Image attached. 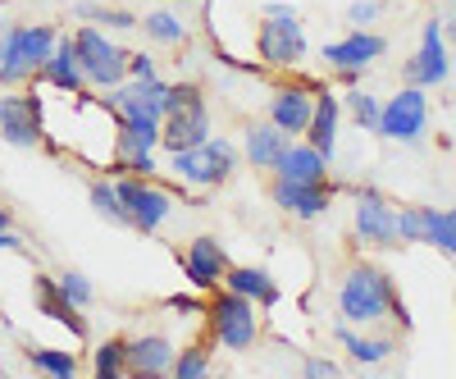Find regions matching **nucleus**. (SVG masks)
I'll use <instances>...</instances> for the list:
<instances>
[{"mask_svg":"<svg viewBox=\"0 0 456 379\" xmlns=\"http://www.w3.org/2000/svg\"><path fill=\"white\" fill-rule=\"evenodd\" d=\"M397 311V288L393 279L379 270V265L361 260L342 275V288H338V316L347 325H379L384 316ZM402 316V311H397Z\"/></svg>","mask_w":456,"mask_h":379,"instance_id":"f257e3e1","label":"nucleus"},{"mask_svg":"<svg viewBox=\"0 0 456 379\" xmlns=\"http://www.w3.org/2000/svg\"><path fill=\"white\" fill-rule=\"evenodd\" d=\"M210 137V105L197 83H169L165 101V119H160V146L183 151V146H201Z\"/></svg>","mask_w":456,"mask_h":379,"instance_id":"f03ea898","label":"nucleus"},{"mask_svg":"<svg viewBox=\"0 0 456 379\" xmlns=\"http://www.w3.org/2000/svg\"><path fill=\"white\" fill-rule=\"evenodd\" d=\"M55 28L46 23H19V28H5L0 32V87H14L32 73H42V64L51 60L55 51Z\"/></svg>","mask_w":456,"mask_h":379,"instance_id":"7ed1b4c3","label":"nucleus"},{"mask_svg":"<svg viewBox=\"0 0 456 379\" xmlns=\"http://www.w3.org/2000/svg\"><path fill=\"white\" fill-rule=\"evenodd\" d=\"M256 51L274 69H297L306 60L311 42H306V28H301L292 5H265V19L256 28Z\"/></svg>","mask_w":456,"mask_h":379,"instance_id":"20e7f679","label":"nucleus"},{"mask_svg":"<svg viewBox=\"0 0 456 379\" xmlns=\"http://www.w3.org/2000/svg\"><path fill=\"white\" fill-rule=\"evenodd\" d=\"M169 169L187 183H197V187H219L238 169V146L224 142V137H206L201 146L169 151Z\"/></svg>","mask_w":456,"mask_h":379,"instance_id":"39448f33","label":"nucleus"},{"mask_svg":"<svg viewBox=\"0 0 456 379\" xmlns=\"http://www.w3.org/2000/svg\"><path fill=\"white\" fill-rule=\"evenodd\" d=\"M210 329H215V343L228 348V352H251L256 338H260V316H256V301L224 288L215 301H210Z\"/></svg>","mask_w":456,"mask_h":379,"instance_id":"423d86ee","label":"nucleus"},{"mask_svg":"<svg viewBox=\"0 0 456 379\" xmlns=\"http://www.w3.org/2000/svg\"><path fill=\"white\" fill-rule=\"evenodd\" d=\"M73 51H78V64H83V78L101 92L119 87L128 78V51L114 46L101 28H78L73 32Z\"/></svg>","mask_w":456,"mask_h":379,"instance_id":"0eeeda50","label":"nucleus"},{"mask_svg":"<svg viewBox=\"0 0 456 379\" xmlns=\"http://www.w3.org/2000/svg\"><path fill=\"white\" fill-rule=\"evenodd\" d=\"M114 193H119V202H124L128 229H137V234H156L174 210V197L165 193V187H156L151 178H142V174L114 178Z\"/></svg>","mask_w":456,"mask_h":379,"instance_id":"6e6552de","label":"nucleus"},{"mask_svg":"<svg viewBox=\"0 0 456 379\" xmlns=\"http://www.w3.org/2000/svg\"><path fill=\"white\" fill-rule=\"evenodd\" d=\"M429 128V101H425V87H402L384 110H379V137L388 142H402V146H415Z\"/></svg>","mask_w":456,"mask_h":379,"instance_id":"1a4fd4ad","label":"nucleus"},{"mask_svg":"<svg viewBox=\"0 0 456 379\" xmlns=\"http://www.w3.org/2000/svg\"><path fill=\"white\" fill-rule=\"evenodd\" d=\"M0 137L19 151L42 142V101L32 92H5L0 96Z\"/></svg>","mask_w":456,"mask_h":379,"instance_id":"9d476101","label":"nucleus"},{"mask_svg":"<svg viewBox=\"0 0 456 379\" xmlns=\"http://www.w3.org/2000/svg\"><path fill=\"white\" fill-rule=\"evenodd\" d=\"M388 51V42L379 32H370V28H356L352 37H342V42H329L324 46V64L333 69V73H342V78H356V73H365L379 55Z\"/></svg>","mask_w":456,"mask_h":379,"instance_id":"9b49d317","label":"nucleus"},{"mask_svg":"<svg viewBox=\"0 0 456 379\" xmlns=\"http://www.w3.org/2000/svg\"><path fill=\"white\" fill-rule=\"evenodd\" d=\"M447 73H452V55H447V32L438 19L425 23V37H420V51H415L406 60V78L415 87H438L447 83Z\"/></svg>","mask_w":456,"mask_h":379,"instance_id":"f8f14e48","label":"nucleus"},{"mask_svg":"<svg viewBox=\"0 0 456 379\" xmlns=\"http://www.w3.org/2000/svg\"><path fill=\"white\" fill-rule=\"evenodd\" d=\"M183 275H187V284H192L197 292H215L224 284V275H228L224 243L210 238V234L192 238V243H187V251H183Z\"/></svg>","mask_w":456,"mask_h":379,"instance_id":"ddd939ff","label":"nucleus"},{"mask_svg":"<svg viewBox=\"0 0 456 379\" xmlns=\"http://www.w3.org/2000/svg\"><path fill=\"white\" fill-rule=\"evenodd\" d=\"M356 238L370 243V247H397V210L384 193H374V187H365V193L356 197Z\"/></svg>","mask_w":456,"mask_h":379,"instance_id":"4468645a","label":"nucleus"},{"mask_svg":"<svg viewBox=\"0 0 456 379\" xmlns=\"http://www.w3.org/2000/svg\"><path fill=\"white\" fill-rule=\"evenodd\" d=\"M270 197L279 210L297 215V219H320L333 206V187L329 183H292V178H274Z\"/></svg>","mask_w":456,"mask_h":379,"instance_id":"2eb2a0df","label":"nucleus"},{"mask_svg":"<svg viewBox=\"0 0 456 379\" xmlns=\"http://www.w3.org/2000/svg\"><path fill=\"white\" fill-rule=\"evenodd\" d=\"M311 110H315V92L311 87H279L270 96V124H279L288 137H306Z\"/></svg>","mask_w":456,"mask_h":379,"instance_id":"dca6fc26","label":"nucleus"},{"mask_svg":"<svg viewBox=\"0 0 456 379\" xmlns=\"http://www.w3.org/2000/svg\"><path fill=\"white\" fill-rule=\"evenodd\" d=\"M169 370H174V343H169L165 334L128 338V375L156 379V375H169Z\"/></svg>","mask_w":456,"mask_h":379,"instance_id":"f3484780","label":"nucleus"},{"mask_svg":"<svg viewBox=\"0 0 456 379\" xmlns=\"http://www.w3.org/2000/svg\"><path fill=\"white\" fill-rule=\"evenodd\" d=\"M329 156L324 151H315L311 142H288V151L279 156L274 174L279 178H292V183H329Z\"/></svg>","mask_w":456,"mask_h":379,"instance_id":"a211bd4d","label":"nucleus"},{"mask_svg":"<svg viewBox=\"0 0 456 379\" xmlns=\"http://www.w3.org/2000/svg\"><path fill=\"white\" fill-rule=\"evenodd\" d=\"M32 288H37V307H42L51 320H60V325H64V329L83 343V338H87V320H83V311H78V307H73V301L60 292V284H55L51 275H37V284H32Z\"/></svg>","mask_w":456,"mask_h":379,"instance_id":"6ab92c4d","label":"nucleus"},{"mask_svg":"<svg viewBox=\"0 0 456 379\" xmlns=\"http://www.w3.org/2000/svg\"><path fill=\"white\" fill-rule=\"evenodd\" d=\"M338 119H342V105L333 92H315V110H311V124H306V142L315 151H324V156L333 161L338 151Z\"/></svg>","mask_w":456,"mask_h":379,"instance_id":"aec40b11","label":"nucleus"},{"mask_svg":"<svg viewBox=\"0 0 456 379\" xmlns=\"http://www.w3.org/2000/svg\"><path fill=\"white\" fill-rule=\"evenodd\" d=\"M42 78L60 92H83L87 78H83V64H78V51H73V37H60L51 60L42 64Z\"/></svg>","mask_w":456,"mask_h":379,"instance_id":"412c9836","label":"nucleus"},{"mask_svg":"<svg viewBox=\"0 0 456 379\" xmlns=\"http://www.w3.org/2000/svg\"><path fill=\"white\" fill-rule=\"evenodd\" d=\"M224 288L251 297L256 307H274V301H279V284L270 279V270H265V265H228Z\"/></svg>","mask_w":456,"mask_h":379,"instance_id":"4be33fe9","label":"nucleus"},{"mask_svg":"<svg viewBox=\"0 0 456 379\" xmlns=\"http://www.w3.org/2000/svg\"><path fill=\"white\" fill-rule=\"evenodd\" d=\"M288 142H292V137H288L279 124H251V128H247V165L274 169L279 156L288 151Z\"/></svg>","mask_w":456,"mask_h":379,"instance_id":"5701e85b","label":"nucleus"},{"mask_svg":"<svg viewBox=\"0 0 456 379\" xmlns=\"http://www.w3.org/2000/svg\"><path fill=\"white\" fill-rule=\"evenodd\" d=\"M338 343L347 348V357H352L356 366H379V361H388V357L397 352L393 338H365V334H352L347 320L338 325Z\"/></svg>","mask_w":456,"mask_h":379,"instance_id":"b1692460","label":"nucleus"},{"mask_svg":"<svg viewBox=\"0 0 456 379\" xmlns=\"http://www.w3.org/2000/svg\"><path fill=\"white\" fill-rule=\"evenodd\" d=\"M425 243L438 247V251H447V256L456 260V206H452V210L425 206Z\"/></svg>","mask_w":456,"mask_h":379,"instance_id":"393cba45","label":"nucleus"},{"mask_svg":"<svg viewBox=\"0 0 456 379\" xmlns=\"http://www.w3.org/2000/svg\"><path fill=\"white\" fill-rule=\"evenodd\" d=\"M92 375L96 379H124L128 375V338H105L92 357Z\"/></svg>","mask_w":456,"mask_h":379,"instance_id":"a878e982","label":"nucleus"},{"mask_svg":"<svg viewBox=\"0 0 456 379\" xmlns=\"http://www.w3.org/2000/svg\"><path fill=\"white\" fill-rule=\"evenodd\" d=\"M142 28H146L151 42H160V46H178V42H187V23H183L174 10H156V14H146V19H142Z\"/></svg>","mask_w":456,"mask_h":379,"instance_id":"bb28decb","label":"nucleus"},{"mask_svg":"<svg viewBox=\"0 0 456 379\" xmlns=\"http://www.w3.org/2000/svg\"><path fill=\"white\" fill-rule=\"evenodd\" d=\"M28 361H32V370L55 375V379H73V375H78V357L60 352V348H28Z\"/></svg>","mask_w":456,"mask_h":379,"instance_id":"cd10ccee","label":"nucleus"},{"mask_svg":"<svg viewBox=\"0 0 456 379\" xmlns=\"http://www.w3.org/2000/svg\"><path fill=\"white\" fill-rule=\"evenodd\" d=\"M87 197H92V210H96L101 219H110V224H119V229H128L124 202H119V193H114V183H110V178H96Z\"/></svg>","mask_w":456,"mask_h":379,"instance_id":"c85d7f7f","label":"nucleus"},{"mask_svg":"<svg viewBox=\"0 0 456 379\" xmlns=\"http://www.w3.org/2000/svg\"><path fill=\"white\" fill-rule=\"evenodd\" d=\"M55 284H60V292H64L78 311H83V307H92V297H96V292H92V284H87V275H83V270H60V275H55Z\"/></svg>","mask_w":456,"mask_h":379,"instance_id":"c756f323","label":"nucleus"},{"mask_svg":"<svg viewBox=\"0 0 456 379\" xmlns=\"http://www.w3.org/2000/svg\"><path fill=\"white\" fill-rule=\"evenodd\" d=\"M169 375H178V379L210 375V352H206V348H183V352H174V370H169Z\"/></svg>","mask_w":456,"mask_h":379,"instance_id":"7c9ffc66","label":"nucleus"},{"mask_svg":"<svg viewBox=\"0 0 456 379\" xmlns=\"http://www.w3.org/2000/svg\"><path fill=\"white\" fill-rule=\"evenodd\" d=\"M347 110H352V119H356L361 128L379 133V110H384V105H379L370 92H352V96H347Z\"/></svg>","mask_w":456,"mask_h":379,"instance_id":"2f4dec72","label":"nucleus"},{"mask_svg":"<svg viewBox=\"0 0 456 379\" xmlns=\"http://www.w3.org/2000/svg\"><path fill=\"white\" fill-rule=\"evenodd\" d=\"M83 14H87V19H96V23H105V28H119V32H128V28H137V23H142V19H133L128 10H92V5H87Z\"/></svg>","mask_w":456,"mask_h":379,"instance_id":"473e14b6","label":"nucleus"},{"mask_svg":"<svg viewBox=\"0 0 456 379\" xmlns=\"http://www.w3.org/2000/svg\"><path fill=\"white\" fill-rule=\"evenodd\" d=\"M379 10H384L379 0H356V5L347 10V23H352V28H370V23L379 19Z\"/></svg>","mask_w":456,"mask_h":379,"instance_id":"72a5a7b5","label":"nucleus"},{"mask_svg":"<svg viewBox=\"0 0 456 379\" xmlns=\"http://www.w3.org/2000/svg\"><path fill=\"white\" fill-rule=\"evenodd\" d=\"M156 55H128V78H156Z\"/></svg>","mask_w":456,"mask_h":379,"instance_id":"f704fd0d","label":"nucleus"},{"mask_svg":"<svg viewBox=\"0 0 456 379\" xmlns=\"http://www.w3.org/2000/svg\"><path fill=\"white\" fill-rule=\"evenodd\" d=\"M306 375H315V379H324V375H338V361H329V357H311L306 366H301Z\"/></svg>","mask_w":456,"mask_h":379,"instance_id":"c9c22d12","label":"nucleus"},{"mask_svg":"<svg viewBox=\"0 0 456 379\" xmlns=\"http://www.w3.org/2000/svg\"><path fill=\"white\" fill-rule=\"evenodd\" d=\"M19 247H23V243H19L10 229H0V251H19Z\"/></svg>","mask_w":456,"mask_h":379,"instance_id":"e433bc0d","label":"nucleus"},{"mask_svg":"<svg viewBox=\"0 0 456 379\" xmlns=\"http://www.w3.org/2000/svg\"><path fill=\"white\" fill-rule=\"evenodd\" d=\"M0 229H10V210L5 206H0Z\"/></svg>","mask_w":456,"mask_h":379,"instance_id":"4c0bfd02","label":"nucleus"},{"mask_svg":"<svg viewBox=\"0 0 456 379\" xmlns=\"http://www.w3.org/2000/svg\"><path fill=\"white\" fill-rule=\"evenodd\" d=\"M174 5H206V0H174Z\"/></svg>","mask_w":456,"mask_h":379,"instance_id":"58836bf2","label":"nucleus"},{"mask_svg":"<svg viewBox=\"0 0 456 379\" xmlns=\"http://www.w3.org/2000/svg\"><path fill=\"white\" fill-rule=\"evenodd\" d=\"M443 32H452V37H456V19H452V23H447V28H443Z\"/></svg>","mask_w":456,"mask_h":379,"instance_id":"ea45409f","label":"nucleus"}]
</instances>
